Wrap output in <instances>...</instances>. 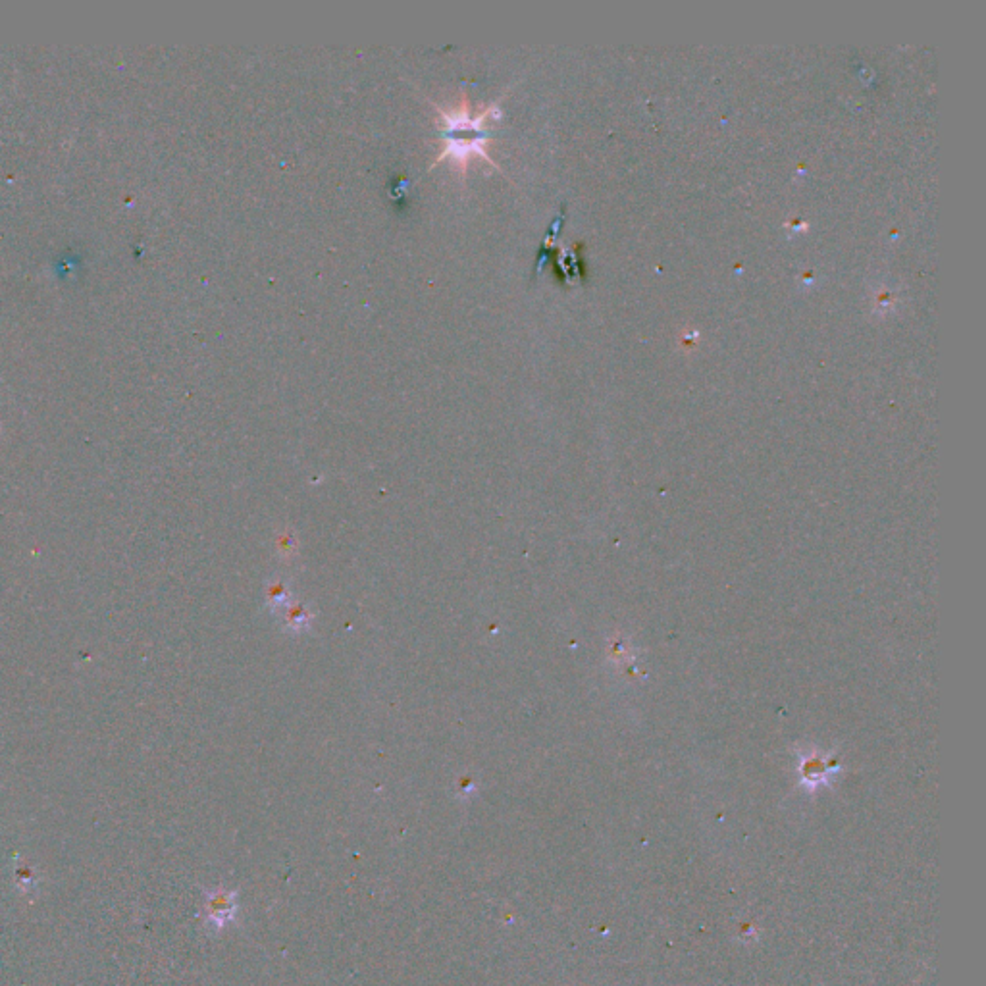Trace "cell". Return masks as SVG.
<instances>
[{
	"label": "cell",
	"instance_id": "cell-1",
	"mask_svg": "<svg viewBox=\"0 0 986 986\" xmlns=\"http://www.w3.org/2000/svg\"><path fill=\"white\" fill-rule=\"evenodd\" d=\"M436 110L442 118L443 149L434 164L451 158L453 164H457L461 172H465L468 160L474 155L493 164L488 153L490 131L486 128V122L499 116L497 104H490L486 106V110L472 114L467 97H463V103L457 108L443 110L442 106H436Z\"/></svg>",
	"mask_w": 986,
	"mask_h": 986
},
{
	"label": "cell",
	"instance_id": "cell-2",
	"mask_svg": "<svg viewBox=\"0 0 986 986\" xmlns=\"http://www.w3.org/2000/svg\"><path fill=\"white\" fill-rule=\"evenodd\" d=\"M284 615H286L287 628L297 630V632H301L303 628H307L312 621L311 613L303 605L289 603L286 609H284Z\"/></svg>",
	"mask_w": 986,
	"mask_h": 986
},
{
	"label": "cell",
	"instance_id": "cell-3",
	"mask_svg": "<svg viewBox=\"0 0 986 986\" xmlns=\"http://www.w3.org/2000/svg\"><path fill=\"white\" fill-rule=\"evenodd\" d=\"M268 597H270V603L274 607H284L286 609L289 605V592H287L286 586L284 584H274L270 590H268Z\"/></svg>",
	"mask_w": 986,
	"mask_h": 986
}]
</instances>
